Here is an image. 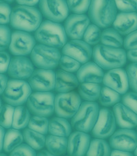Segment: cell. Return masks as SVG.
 <instances>
[{"mask_svg": "<svg viewBox=\"0 0 137 156\" xmlns=\"http://www.w3.org/2000/svg\"><path fill=\"white\" fill-rule=\"evenodd\" d=\"M101 87L97 83H82L78 88L79 94L85 101L95 102L100 96Z\"/></svg>", "mask_w": 137, "mask_h": 156, "instance_id": "30", "label": "cell"}, {"mask_svg": "<svg viewBox=\"0 0 137 156\" xmlns=\"http://www.w3.org/2000/svg\"><path fill=\"white\" fill-rule=\"evenodd\" d=\"M91 20L84 14H73L66 19L64 28L67 37L72 39H81L86 30L90 25Z\"/></svg>", "mask_w": 137, "mask_h": 156, "instance_id": "16", "label": "cell"}, {"mask_svg": "<svg viewBox=\"0 0 137 156\" xmlns=\"http://www.w3.org/2000/svg\"><path fill=\"white\" fill-rule=\"evenodd\" d=\"M81 104V97L77 92L59 93L55 97V113L59 117L72 118Z\"/></svg>", "mask_w": 137, "mask_h": 156, "instance_id": "9", "label": "cell"}, {"mask_svg": "<svg viewBox=\"0 0 137 156\" xmlns=\"http://www.w3.org/2000/svg\"><path fill=\"white\" fill-rule=\"evenodd\" d=\"M117 15L115 0H91L88 17L100 28H108L113 24Z\"/></svg>", "mask_w": 137, "mask_h": 156, "instance_id": "4", "label": "cell"}, {"mask_svg": "<svg viewBox=\"0 0 137 156\" xmlns=\"http://www.w3.org/2000/svg\"><path fill=\"white\" fill-rule=\"evenodd\" d=\"M101 44L109 47L119 48L123 45V39L114 28H106L101 33Z\"/></svg>", "mask_w": 137, "mask_h": 156, "instance_id": "31", "label": "cell"}, {"mask_svg": "<svg viewBox=\"0 0 137 156\" xmlns=\"http://www.w3.org/2000/svg\"><path fill=\"white\" fill-rule=\"evenodd\" d=\"M24 140L23 133L15 129H9L4 136L3 149L6 153H11L13 150L22 144Z\"/></svg>", "mask_w": 137, "mask_h": 156, "instance_id": "26", "label": "cell"}, {"mask_svg": "<svg viewBox=\"0 0 137 156\" xmlns=\"http://www.w3.org/2000/svg\"><path fill=\"white\" fill-rule=\"evenodd\" d=\"M34 72V64L26 56H15L10 60L8 74L14 79H29Z\"/></svg>", "mask_w": 137, "mask_h": 156, "instance_id": "18", "label": "cell"}, {"mask_svg": "<svg viewBox=\"0 0 137 156\" xmlns=\"http://www.w3.org/2000/svg\"><path fill=\"white\" fill-rule=\"evenodd\" d=\"M31 60L39 69H52L59 65L61 53L58 48L37 44L30 54Z\"/></svg>", "mask_w": 137, "mask_h": 156, "instance_id": "8", "label": "cell"}, {"mask_svg": "<svg viewBox=\"0 0 137 156\" xmlns=\"http://www.w3.org/2000/svg\"><path fill=\"white\" fill-rule=\"evenodd\" d=\"M101 33L102 32L99 27L94 23L90 24L86 30L83 39H84V41L91 46L96 45L99 42H101Z\"/></svg>", "mask_w": 137, "mask_h": 156, "instance_id": "35", "label": "cell"}, {"mask_svg": "<svg viewBox=\"0 0 137 156\" xmlns=\"http://www.w3.org/2000/svg\"><path fill=\"white\" fill-rule=\"evenodd\" d=\"M104 72L95 62L88 61L83 64L77 72L76 76L80 83H103Z\"/></svg>", "mask_w": 137, "mask_h": 156, "instance_id": "20", "label": "cell"}, {"mask_svg": "<svg viewBox=\"0 0 137 156\" xmlns=\"http://www.w3.org/2000/svg\"><path fill=\"white\" fill-rule=\"evenodd\" d=\"M8 81V77L4 74H0V95L3 94L5 89L6 87Z\"/></svg>", "mask_w": 137, "mask_h": 156, "instance_id": "46", "label": "cell"}, {"mask_svg": "<svg viewBox=\"0 0 137 156\" xmlns=\"http://www.w3.org/2000/svg\"><path fill=\"white\" fill-rule=\"evenodd\" d=\"M91 141V136L88 133L80 131L71 133L68 138L67 153L70 156H85Z\"/></svg>", "mask_w": 137, "mask_h": 156, "instance_id": "19", "label": "cell"}, {"mask_svg": "<svg viewBox=\"0 0 137 156\" xmlns=\"http://www.w3.org/2000/svg\"><path fill=\"white\" fill-rule=\"evenodd\" d=\"M70 11L74 14H84L88 11L91 0H67Z\"/></svg>", "mask_w": 137, "mask_h": 156, "instance_id": "36", "label": "cell"}, {"mask_svg": "<svg viewBox=\"0 0 137 156\" xmlns=\"http://www.w3.org/2000/svg\"><path fill=\"white\" fill-rule=\"evenodd\" d=\"M127 57L133 63H137V49L128 50L127 52Z\"/></svg>", "mask_w": 137, "mask_h": 156, "instance_id": "49", "label": "cell"}, {"mask_svg": "<svg viewBox=\"0 0 137 156\" xmlns=\"http://www.w3.org/2000/svg\"><path fill=\"white\" fill-rule=\"evenodd\" d=\"M10 56L5 51H0V74H4L8 72L10 64Z\"/></svg>", "mask_w": 137, "mask_h": 156, "instance_id": "45", "label": "cell"}, {"mask_svg": "<svg viewBox=\"0 0 137 156\" xmlns=\"http://www.w3.org/2000/svg\"><path fill=\"white\" fill-rule=\"evenodd\" d=\"M109 144L114 149L132 152L137 147V132L133 129H122L110 137Z\"/></svg>", "mask_w": 137, "mask_h": 156, "instance_id": "13", "label": "cell"}, {"mask_svg": "<svg viewBox=\"0 0 137 156\" xmlns=\"http://www.w3.org/2000/svg\"><path fill=\"white\" fill-rule=\"evenodd\" d=\"M80 82L77 76L73 73L58 69L56 72L55 88L58 93L71 92L79 86Z\"/></svg>", "mask_w": 137, "mask_h": 156, "instance_id": "23", "label": "cell"}, {"mask_svg": "<svg viewBox=\"0 0 137 156\" xmlns=\"http://www.w3.org/2000/svg\"><path fill=\"white\" fill-rule=\"evenodd\" d=\"M63 55L76 59L81 64L89 61L93 56V49L90 45L81 39H72L62 49Z\"/></svg>", "mask_w": 137, "mask_h": 156, "instance_id": "14", "label": "cell"}, {"mask_svg": "<svg viewBox=\"0 0 137 156\" xmlns=\"http://www.w3.org/2000/svg\"><path fill=\"white\" fill-rule=\"evenodd\" d=\"M129 85L135 92H137V63H132L129 65L126 69Z\"/></svg>", "mask_w": 137, "mask_h": 156, "instance_id": "41", "label": "cell"}, {"mask_svg": "<svg viewBox=\"0 0 137 156\" xmlns=\"http://www.w3.org/2000/svg\"><path fill=\"white\" fill-rule=\"evenodd\" d=\"M50 120L47 117L35 115L31 117L28 124V128L36 132L46 135L49 132Z\"/></svg>", "mask_w": 137, "mask_h": 156, "instance_id": "33", "label": "cell"}, {"mask_svg": "<svg viewBox=\"0 0 137 156\" xmlns=\"http://www.w3.org/2000/svg\"><path fill=\"white\" fill-rule=\"evenodd\" d=\"M117 125L122 129H133L137 126V114L122 103L113 106Z\"/></svg>", "mask_w": 137, "mask_h": 156, "instance_id": "21", "label": "cell"}, {"mask_svg": "<svg viewBox=\"0 0 137 156\" xmlns=\"http://www.w3.org/2000/svg\"><path fill=\"white\" fill-rule=\"evenodd\" d=\"M94 62L105 70L120 68L127 63V52L122 48L96 45L93 49Z\"/></svg>", "mask_w": 137, "mask_h": 156, "instance_id": "2", "label": "cell"}, {"mask_svg": "<svg viewBox=\"0 0 137 156\" xmlns=\"http://www.w3.org/2000/svg\"><path fill=\"white\" fill-rule=\"evenodd\" d=\"M45 147L48 151L56 156L64 155L67 153L68 139L64 137L49 135L46 137Z\"/></svg>", "mask_w": 137, "mask_h": 156, "instance_id": "25", "label": "cell"}, {"mask_svg": "<svg viewBox=\"0 0 137 156\" xmlns=\"http://www.w3.org/2000/svg\"><path fill=\"white\" fill-rule=\"evenodd\" d=\"M42 13L35 7L18 6L12 10L10 25L17 30L35 32L42 23Z\"/></svg>", "mask_w": 137, "mask_h": 156, "instance_id": "1", "label": "cell"}, {"mask_svg": "<svg viewBox=\"0 0 137 156\" xmlns=\"http://www.w3.org/2000/svg\"><path fill=\"white\" fill-rule=\"evenodd\" d=\"M5 133H6V131H5L4 128L2 127V126H0V152L3 149Z\"/></svg>", "mask_w": 137, "mask_h": 156, "instance_id": "50", "label": "cell"}, {"mask_svg": "<svg viewBox=\"0 0 137 156\" xmlns=\"http://www.w3.org/2000/svg\"><path fill=\"white\" fill-rule=\"evenodd\" d=\"M111 156H134V155L131 152L114 149L111 151Z\"/></svg>", "mask_w": 137, "mask_h": 156, "instance_id": "48", "label": "cell"}, {"mask_svg": "<svg viewBox=\"0 0 137 156\" xmlns=\"http://www.w3.org/2000/svg\"><path fill=\"white\" fill-rule=\"evenodd\" d=\"M9 156H36V153L29 145L22 144L10 153Z\"/></svg>", "mask_w": 137, "mask_h": 156, "instance_id": "42", "label": "cell"}, {"mask_svg": "<svg viewBox=\"0 0 137 156\" xmlns=\"http://www.w3.org/2000/svg\"><path fill=\"white\" fill-rule=\"evenodd\" d=\"M32 90L25 80L10 79L3 94L4 101L14 107L23 105L28 101Z\"/></svg>", "mask_w": 137, "mask_h": 156, "instance_id": "7", "label": "cell"}, {"mask_svg": "<svg viewBox=\"0 0 137 156\" xmlns=\"http://www.w3.org/2000/svg\"><path fill=\"white\" fill-rule=\"evenodd\" d=\"M136 127H137V126H136Z\"/></svg>", "mask_w": 137, "mask_h": 156, "instance_id": "57", "label": "cell"}, {"mask_svg": "<svg viewBox=\"0 0 137 156\" xmlns=\"http://www.w3.org/2000/svg\"><path fill=\"white\" fill-rule=\"evenodd\" d=\"M36 45V39L30 33L17 30L12 33L9 50L16 56H26L30 55Z\"/></svg>", "mask_w": 137, "mask_h": 156, "instance_id": "12", "label": "cell"}, {"mask_svg": "<svg viewBox=\"0 0 137 156\" xmlns=\"http://www.w3.org/2000/svg\"><path fill=\"white\" fill-rule=\"evenodd\" d=\"M112 25L121 35H128L137 30V12L119 13Z\"/></svg>", "mask_w": 137, "mask_h": 156, "instance_id": "22", "label": "cell"}, {"mask_svg": "<svg viewBox=\"0 0 137 156\" xmlns=\"http://www.w3.org/2000/svg\"><path fill=\"white\" fill-rule=\"evenodd\" d=\"M103 84L121 95L125 94L130 87L127 72L122 68L108 70L104 74Z\"/></svg>", "mask_w": 137, "mask_h": 156, "instance_id": "17", "label": "cell"}, {"mask_svg": "<svg viewBox=\"0 0 137 156\" xmlns=\"http://www.w3.org/2000/svg\"><path fill=\"white\" fill-rule=\"evenodd\" d=\"M0 156H8V155L6 154H5V153H0Z\"/></svg>", "mask_w": 137, "mask_h": 156, "instance_id": "54", "label": "cell"}, {"mask_svg": "<svg viewBox=\"0 0 137 156\" xmlns=\"http://www.w3.org/2000/svg\"><path fill=\"white\" fill-rule=\"evenodd\" d=\"M36 156H56V155H53L52 153H51L50 152L48 151L47 150H43L37 153Z\"/></svg>", "mask_w": 137, "mask_h": 156, "instance_id": "51", "label": "cell"}, {"mask_svg": "<svg viewBox=\"0 0 137 156\" xmlns=\"http://www.w3.org/2000/svg\"><path fill=\"white\" fill-rule=\"evenodd\" d=\"M56 72L52 69H39L34 70L28 83L32 90L50 91L55 88Z\"/></svg>", "mask_w": 137, "mask_h": 156, "instance_id": "15", "label": "cell"}, {"mask_svg": "<svg viewBox=\"0 0 137 156\" xmlns=\"http://www.w3.org/2000/svg\"><path fill=\"white\" fill-rule=\"evenodd\" d=\"M72 131L71 124L66 118L54 117L50 120L49 133L50 135L67 138Z\"/></svg>", "mask_w": 137, "mask_h": 156, "instance_id": "24", "label": "cell"}, {"mask_svg": "<svg viewBox=\"0 0 137 156\" xmlns=\"http://www.w3.org/2000/svg\"><path fill=\"white\" fill-rule=\"evenodd\" d=\"M134 155L135 156H137V147L135 149V150H134Z\"/></svg>", "mask_w": 137, "mask_h": 156, "instance_id": "53", "label": "cell"}, {"mask_svg": "<svg viewBox=\"0 0 137 156\" xmlns=\"http://www.w3.org/2000/svg\"><path fill=\"white\" fill-rule=\"evenodd\" d=\"M123 46L128 50L137 49V30L126 36L123 41Z\"/></svg>", "mask_w": 137, "mask_h": 156, "instance_id": "44", "label": "cell"}, {"mask_svg": "<svg viewBox=\"0 0 137 156\" xmlns=\"http://www.w3.org/2000/svg\"><path fill=\"white\" fill-rule=\"evenodd\" d=\"M118 10L123 12H136L137 0H115Z\"/></svg>", "mask_w": 137, "mask_h": 156, "instance_id": "38", "label": "cell"}, {"mask_svg": "<svg viewBox=\"0 0 137 156\" xmlns=\"http://www.w3.org/2000/svg\"><path fill=\"white\" fill-rule=\"evenodd\" d=\"M2 101H1V99H0V107H2Z\"/></svg>", "mask_w": 137, "mask_h": 156, "instance_id": "55", "label": "cell"}, {"mask_svg": "<svg viewBox=\"0 0 137 156\" xmlns=\"http://www.w3.org/2000/svg\"><path fill=\"white\" fill-rule=\"evenodd\" d=\"M12 9L9 4L0 3V25L10 23Z\"/></svg>", "mask_w": 137, "mask_h": 156, "instance_id": "43", "label": "cell"}, {"mask_svg": "<svg viewBox=\"0 0 137 156\" xmlns=\"http://www.w3.org/2000/svg\"><path fill=\"white\" fill-rule=\"evenodd\" d=\"M15 107L9 104H4L0 107V126L4 129L12 127Z\"/></svg>", "mask_w": 137, "mask_h": 156, "instance_id": "34", "label": "cell"}, {"mask_svg": "<svg viewBox=\"0 0 137 156\" xmlns=\"http://www.w3.org/2000/svg\"><path fill=\"white\" fill-rule=\"evenodd\" d=\"M122 103L137 114V92L130 91L123 94Z\"/></svg>", "mask_w": 137, "mask_h": 156, "instance_id": "40", "label": "cell"}, {"mask_svg": "<svg viewBox=\"0 0 137 156\" xmlns=\"http://www.w3.org/2000/svg\"><path fill=\"white\" fill-rule=\"evenodd\" d=\"M16 2L21 6H34L39 3L40 0H16Z\"/></svg>", "mask_w": 137, "mask_h": 156, "instance_id": "47", "label": "cell"}, {"mask_svg": "<svg viewBox=\"0 0 137 156\" xmlns=\"http://www.w3.org/2000/svg\"><path fill=\"white\" fill-rule=\"evenodd\" d=\"M59 66L63 70L74 73L78 71L81 67V63L70 56L63 55L61 56Z\"/></svg>", "mask_w": 137, "mask_h": 156, "instance_id": "37", "label": "cell"}, {"mask_svg": "<svg viewBox=\"0 0 137 156\" xmlns=\"http://www.w3.org/2000/svg\"><path fill=\"white\" fill-rule=\"evenodd\" d=\"M30 111L28 107L21 105L15 107L12 127L15 129H24L30 120Z\"/></svg>", "mask_w": 137, "mask_h": 156, "instance_id": "28", "label": "cell"}, {"mask_svg": "<svg viewBox=\"0 0 137 156\" xmlns=\"http://www.w3.org/2000/svg\"><path fill=\"white\" fill-rule=\"evenodd\" d=\"M11 35V31L9 27L0 25V51H4L9 48Z\"/></svg>", "mask_w": 137, "mask_h": 156, "instance_id": "39", "label": "cell"}, {"mask_svg": "<svg viewBox=\"0 0 137 156\" xmlns=\"http://www.w3.org/2000/svg\"><path fill=\"white\" fill-rule=\"evenodd\" d=\"M99 102L102 106L109 107L114 106L122 101L121 94L106 86L101 87Z\"/></svg>", "mask_w": 137, "mask_h": 156, "instance_id": "32", "label": "cell"}, {"mask_svg": "<svg viewBox=\"0 0 137 156\" xmlns=\"http://www.w3.org/2000/svg\"><path fill=\"white\" fill-rule=\"evenodd\" d=\"M54 94L51 91H35L27 101V107L35 115L49 117L55 112Z\"/></svg>", "mask_w": 137, "mask_h": 156, "instance_id": "6", "label": "cell"}, {"mask_svg": "<svg viewBox=\"0 0 137 156\" xmlns=\"http://www.w3.org/2000/svg\"><path fill=\"white\" fill-rule=\"evenodd\" d=\"M111 147L104 139L91 140L86 156H111Z\"/></svg>", "mask_w": 137, "mask_h": 156, "instance_id": "29", "label": "cell"}, {"mask_svg": "<svg viewBox=\"0 0 137 156\" xmlns=\"http://www.w3.org/2000/svg\"><path fill=\"white\" fill-rule=\"evenodd\" d=\"M68 156H70V155H68Z\"/></svg>", "mask_w": 137, "mask_h": 156, "instance_id": "56", "label": "cell"}, {"mask_svg": "<svg viewBox=\"0 0 137 156\" xmlns=\"http://www.w3.org/2000/svg\"><path fill=\"white\" fill-rule=\"evenodd\" d=\"M23 136L26 143L35 151H40L45 147L46 136L43 134L27 128L23 130Z\"/></svg>", "mask_w": 137, "mask_h": 156, "instance_id": "27", "label": "cell"}, {"mask_svg": "<svg viewBox=\"0 0 137 156\" xmlns=\"http://www.w3.org/2000/svg\"><path fill=\"white\" fill-rule=\"evenodd\" d=\"M15 0H0V3H4V4H9L12 3L14 2Z\"/></svg>", "mask_w": 137, "mask_h": 156, "instance_id": "52", "label": "cell"}, {"mask_svg": "<svg viewBox=\"0 0 137 156\" xmlns=\"http://www.w3.org/2000/svg\"><path fill=\"white\" fill-rule=\"evenodd\" d=\"M117 122L113 112L108 108H102L99 110L92 135L95 138H108L115 132Z\"/></svg>", "mask_w": 137, "mask_h": 156, "instance_id": "11", "label": "cell"}, {"mask_svg": "<svg viewBox=\"0 0 137 156\" xmlns=\"http://www.w3.org/2000/svg\"><path fill=\"white\" fill-rule=\"evenodd\" d=\"M99 110V105L95 102H83L78 111L71 118L72 127L85 133L92 131L98 118Z\"/></svg>", "mask_w": 137, "mask_h": 156, "instance_id": "5", "label": "cell"}, {"mask_svg": "<svg viewBox=\"0 0 137 156\" xmlns=\"http://www.w3.org/2000/svg\"><path fill=\"white\" fill-rule=\"evenodd\" d=\"M34 38L41 44L56 48H63L67 43L64 26L50 20L43 21L35 31Z\"/></svg>", "mask_w": 137, "mask_h": 156, "instance_id": "3", "label": "cell"}, {"mask_svg": "<svg viewBox=\"0 0 137 156\" xmlns=\"http://www.w3.org/2000/svg\"><path fill=\"white\" fill-rule=\"evenodd\" d=\"M39 8L42 15L53 22H62L69 17L67 0H40Z\"/></svg>", "mask_w": 137, "mask_h": 156, "instance_id": "10", "label": "cell"}]
</instances>
